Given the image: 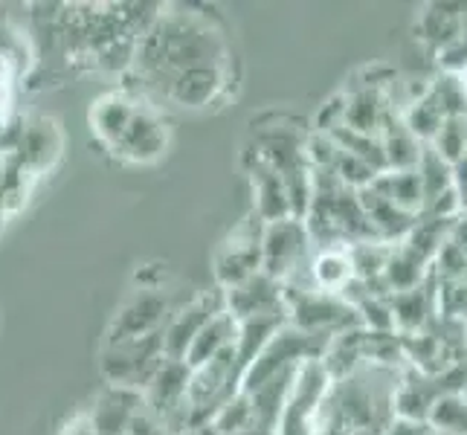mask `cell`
Wrapping results in <instances>:
<instances>
[{
  "instance_id": "1",
  "label": "cell",
  "mask_w": 467,
  "mask_h": 435,
  "mask_svg": "<svg viewBox=\"0 0 467 435\" xmlns=\"http://www.w3.org/2000/svg\"><path fill=\"white\" fill-rule=\"evenodd\" d=\"M198 67L230 70V50L221 32L198 12H160V18L137 38L134 73L146 88L166 93L177 73Z\"/></svg>"
},
{
  "instance_id": "2",
  "label": "cell",
  "mask_w": 467,
  "mask_h": 435,
  "mask_svg": "<svg viewBox=\"0 0 467 435\" xmlns=\"http://www.w3.org/2000/svg\"><path fill=\"white\" fill-rule=\"evenodd\" d=\"M400 368L363 363L331 380L311 418V435H386L395 421Z\"/></svg>"
},
{
  "instance_id": "3",
  "label": "cell",
  "mask_w": 467,
  "mask_h": 435,
  "mask_svg": "<svg viewBox=\"0 0 467 435\" xmlns=\"http://www.w3.org/2000/svg\"><path fill=\"white\" fill-rule=\"evenodd\" d=\"M285 311L294 328L322 337V340L363 328L358 311L340 294H328L314 285H285Z\"/></svg>"
},
{
  "instance_id": "4",
  "label": "cell",
  "mask_w": 467,
  "mask_h": 435,
  "mask_svg": "<svg viewBox=\"0 0 467 435\" xmlns=\"http://www.w3.org/2000/svg\"><path fill=\"white\" fill-rule=\"evenodd\" d=\"M331 340H322V337H314V334H305L299 328H294L291 322L282 326L276 334H273V340L262 348V354L255 357L247 372L241 375V392H255L259 386H265L267 380H273L282 372H291V368H299L302 363L308 360H322V354H326V346Z\"/></svg>"
},
{
  "instance_id": "5",
  "label": "cell",
  "mask_w": 467,
  "mask_h": 435,
  "mask_svg": "<svg viewBox=\"0 0 467 435\" xmlns=\"http://www.w3.org/2000/svg\"><path fill=\"white\" fill-rule=\"evenodd\" d=\"M163 360V334L157 331L128 343H105L99 354V372L108 386H128V389L142 392Z\"/></svg>"
},
{
  "instance_id": "6",
  "label": "cell",
  "mask_w": 467,
  "mask_h": 435,
  "mask_svg": "<svg viewBox=\"0 0 467 435\" xmlns=\"http://www.w3.org/2000/svg\"><path fill=\"white\" fill-rule=\"evenodd\" d=\"M311 235L302 218H285L265 223L262 233V270L282 285L296 282L311 253Z\"/></svg>"
},
{
  "instance_id": "7",
  "label": "cell",
  "mask_w": 467,
  "mask_h": 435,
  "mask_svg": "<svg viewBox=\"0 0 467 435\" xmlns=\"http://www.w3.org/2000/svg\"><path fill=\"white\" fill-rule=\"evenodd\" d=\"M262 233L265 223L253 212L235 223L233 233L221 241L213 255V273L221 290H227L238 282L250 279L253 273L262 270Z\"/></svg>"
},
{
  "instance_id": "8",
  "label": "cell",
  "mask_w": 467,
  "mask_h": 435,
  "mask_svg": "<svg viewBox=\"0 0 467 435\" xmlns=\"http://www.w3.org/2000/svg\"><path fill=\"white\" fill-rule=\"evenodd\" d=\"M171 316V302L163 287H140L117 311L108 328L105 343H128L163 331L166 319Z\"/></svg>"
},
{
  "instance_id": "9",
  "label": "cell",
  "mask_w": 467,
  "mask_h": 435,
  "mask_svg": "<svg viewBox=\"0 0 467 435\" xmlns=\"http://www.w3.org/2000/svg\"><path fill=\"white\" fill-rule=\"evenodd\" d=\"M223 311L235 322L250 316H267V314H287L285 311V285L267 276L265 270L253 273L250 279L238 282L227 290H221Z\"/></svg>"
},
{
  "instance_id": "10",
  "label": "cell",
  "mask_w": 467,
  "mask_h": 435,
  "mask_svg": "<svg viewBox=\"0 0 467 435\" xmlns=\"http://www.w3.org/2000/svg\"><path fill=\"white\" fill-rule=\"evenodd\" d=\"M218 311H223L221 290H215V294H198L192 302H186L183 308L171 311L163 331H160V334H163V354H166V357L183 360L189 346L195 343V337L201 334V328Z\"/></svg>"
},
{
  "instance_id": "11",
  "label": "cell",
  "mask_w": 467,
  "mask_h": 435,
  "mask_svg": "<svg viewBox=\"0 0 467 435\" xmlns=\"http://www.w3.org/2000/svg\"><path fill=\"white\" fill-rule=\"evenodd\" d=\"M61 145H64V137H61L58 122L50 117H36V119H24L21 140L9 157L29 177H38L56 166V160L61 157Z\"/></svg>"
},
{
  "instance_id": "12",
  "label": "cell",
  "mask_w": 467,
  "mask_h": 435,
  "mask_svg": "<svg viewBox=\"0 0 467 435\" xmlns=\"http://www.w3.org/2000/svg\"><path fill=\"white\" fill-rule=\"evenodd\" d=\"M169 149V125L151 105H140L128 125V131L117 142L114 154L125 163H154Z\"/></svg>"
},
{
  "instance_id": "13",
  "label": "cell",
  "mask_w": 467,
  "mask_h": 435,
  "mask_svg": "<svg viewBox=\"0 0 467 435\" xmlns=\"http://www.w3.org/2000/svg\"><path fill=\"white\" fill-rule=\"evenodd\" d=\"M244 169H247L250 186H253V215L262 223L294 218L291 201H287V189L282 183L279 171L273 169L267 160H262L259 154H255V149H250L244 154Z\"/></svg>"
},
{
  "instance_id": "14",
  "label": "cell",
  "mask_w": 467,
  "mask_h": 435,
  "mask_svg": "<svg viewBox=\"0 0 467 435\" xmlns=\"http://www.w3.org/2000/svg\"><path fill=\"white\" fill-rule=\"evenodd\" d=\"M137 108H140V99L125 88L102 93L99 99L90 105V114H88L90 131L99 140V145H105L108 151H114L122 134L128 131V125H131Z\"/></svg>"
},
{
  "instance_id": "15",
  "label": "cell",
  "mask_w": 467,
  "mask_h": 435,
  "mask_svg": "<svg viewBox=\"0 0 467 435\" xmlns=\"http://www.w3.org/2000/svg\"><path fill=\"white\" fill-rule=\"evenodd\" d=\"M146 409L140 389H128V386H105L96 395L93 409L88 412L96 435H125L128 424L134 421V415Z\"/></svg>"
},
{
  "instance_id": "16",
  "label": "cell",
  "mask_w": 467,
  "mask_h": 435,
  "mask_svg": "<svg viewBox=\"0 0 467 435\" xmlns=\"http://www.w3.org/2000/svg\"><path fill=\"white\" fill-rule=\"evenodd\" d=\"M227 73L230 70H221V67H198V70L177 73L166 85L163 96L181 108H192V110L206 108L227 90Z\"/></svg>"
},
{
  "instance_id": "17",
  "label": "cell",
  "mask_w": 467,
  "mask_h": 435,
  "mask_svg": "<svg viewBox=\"0 0 467 435\" xmlns=\"http://www.w3.org/2000/svg\"><path fill=\"white\" fill-rule=\"evenodd\" d=\"M380 145H383V157H386V171H415L418 160H421L424 142H418L410 128L400 119V114L386 117L383 128H380Z\"/></svg>"
},
{
  "instance_id": "18",
  "label": "cell",
  "mask_w": 467,
  "mask_h": 435,
  "mask_svg": "<svg viewBox=\"0 0 467 435\" xmlns=\"http://www.w3.org/2000/svg\"><path fill=\"white\" fill-rule=\"evenodd\" d=\"M282 326H287V314H267V316H250V319H241L238 322V331H235V366H238V375L247 372V366L259 357L262 348L273 340Z\"/></svg>"
},
{
  "instance_id": "19",
  "label": "cell",
  "mask_w": 467,
  "mask_h": 435,
  "mask_svg": "<svg viewBox=\"0 0 467 435\" xmlns=\"http://www.w3.org/2000/svg\"><path fill=\"white\" fill-rule=\"evenodd\" d=\"M464 6L467 4H430L418 21V38L427 41L436 53L447 50L462 38Z\"/></svg>"
},
{
  "instance_id": "20",
  "label": "cell",
  "mask_w": 467,
  "mask_h": 435,
  "mask_svg": "<svg viewBox=\"0 0 467 435\" xmlns=\"http://www.w3.org/2000/svg\"><path fill=\"white\" fill-rule=\"evenodd\" d=\"M235 331H238V322L227 311H218L201 328V334L195 337V343L189 346L186 357H183L186 366L189 368H198V366L209 363L213 357H218L221 351H227L235 343Z\"/></svg>"
},
{
  "instance_id": "21",
  "label": "cell",
  "mask_w": 467,
  "mask_h": 435,
  "mask_svg": "<svg viewBox=\"0 0 467 435\" xmlns=\"http://www.w3.org/2000/svg\"><path fill=\"white\" fill-rule=\"evenodd\" d=\"M368 186L392 206L404 209L410 215H421L424 192H421V181H418V171H383Z\"/></svg>"
},
{
  "instance_id": "22",
  "label": "cell",
  "mask_w": 467,
  "mask_h": 435,
  "mask_svg": "<svg viewBox=\"0 0 467 435\" xmlns=\"http://www.w3.org/2000/svg\"><path fill=\"white\" fill-rule=\"evenodd\" d=\"M311 285L328 294H343L346 285L354 279L351 262L346 250H317V255L308 262Z\"/></svg>"
},
{
  "instance_id": "23",
  "label": "cell",
  "mask_w": 467,
  "mask_h": 435,
  "mask_svg": "<svg viewBox=\"0 0 467 435\" xmlns=\"http://www.w3.org/2000/svg\"><path fill=\"white\" fill-rule=\"evenodd\" d=\"M427 424L439 435H467V392H450L430 407Z\"/></svg>"
},
{
  "instance_id": "24",
  "label": "cell",
  "mask_w": 467,
  "mask_h": 435,
  "mask_svg": "<svg viewBox=\"0 0 467 435\" xmlns=\"http://www.w3.org/2000/svg\"><path fill=\"white\" fill-rule=\"evenodd\" d=\"M418 181H421V192H424V206L432 203L436 198H441L444 192L453 189V166L441 160L436 151L424 145L421 151V160H418ZM421 206V209H424Z\"/></svg>"
},
{
  "instance_id": "25",
  "label": "cell",
  "mask_w": 467,
  "mask_h": 435,
  "mask_svg": "<svg viewBox=\"0 0 467 435\" xmlns=\"http://www.w3.org/2000/svg\"><path fill=\"white\" fill-rule=\"evenodd\" d=\"M430 149L436 151L450 166H456L462 157H467V117H450L441 122L439 134L432 137Z\"/></svg>"
},
{
  "instance_id": "26",
  "label": "cell",
  "mask_w": 467,
  "mask_h": 435,
  "mask_svg": "<svg viewBox=\"0 0 467 435\" xmlns=\"http://www.w3.org/2000/svg\"><path fill=\"white\" fill-rule=\"evenodd\" d=\"M213 430L218 435H238L241 430H247L255 424V415H253V400L244 392H235L227 404H223L215 415H213Z\"/></svg>"
},
{
  "instance_id": "27",
  "label": "cell",
  "mask_w": 467,
  "mask_h": 435,
  "mask_svg": "<svg viewBox=\"0 0 467 435\" xmlns=\"http://www.w3.org/2000/svg\"><path fill=\"white\" fill-rule=\"evenodd\" d=\"M26 38L9 21H0V64L9 73H18L26 67Z\"/></svg>"
},
{
  "instance_id": "28",
  "label": "cell",
  "mask_w": 467,
  "mask_h": 435,
  "mask_svg": "<svg viewBox=\"0 0 467 435\" xmlns=\"http://www.w3.org/2000/svg\"><path fill=\"white\" fill-rule=\"evenodd\" d=\"M343 119H346V90L334 93L328 102H322L314 119V134H331L337 128H343Z\"/></svg>"
},
{
  "instance_id": "29",
  "label": "cell",
  "mask_w": 467,
  "mask_h": 435,
  "mask_svg": "<svg viewBox=\"0 0 467 435\" xmlns=\"http://www.w3.org/2000/svg\"><path fill=\"white\" fill-rule=\"evenodd\" d=\"M450 244H456V250L467 259V212L453 218V227H450Z\"/></svg>"
},
{
  "instance_id": "30",
  "label": "cell",
  "mask_w": 467,
  "mask_h": 435,
  "mask_svg": "<svg viewBox=\"0 0 467 435\" xmlns=\"http://www.w3.org/2000/svg\"><path fill=\"white\" fill-rule=\"evenodd\" d=\"M386 435H432V430H430V424H418V421H404V418H395Z\"/></svg>"
},
{
  "instance_id": "31",
  "label": "cell",
  "mask_w": 467,
  "mask_h": 435,
  "mask_svg": "<svg viewBox=\"0 0 467 435\" xmlns=\"http://www.w3.org/2000/svg\"><path fill=\"white\" fill-rule=\"evenodd\" d=\"M58 435H96V430H93V424H90L88 412H82V415H73L70 421L61 427Z\"/></svg>"
},
{
  "instance_id": "32",
  "label": "cell",
  "mask_w": 467,
  "mask_h": 435,
  "mask_svg": "<svg viewBox=\"0 0 467 435\" xmlns=\"http://www.w3.org/2000/svg\"><path fill=\"white\" fill-rule=\"evenodd\" d=\"M238 435H276V430H270V427H262L259 421H255L253 427H247V430H241Z\"/></svg>"
},
{
  "instance_id": "33",
  "label": "cell",
  "mask_w": 467,
  "mask_h": 435,
  "mask_svg": "<svg viewBox=\"0 0 467 435\" xmlns=\"http://www.w3.org/2000/svg\"><path fill=\"white\" fill-rule=\"evenodd\" d=\"M6 169H9V157L0 154V186H4V181H6Z\"/></svg>"
},
{
  "instance_id": "34",
  "label": "cell",
  "mask_w": 467,
  "mask_h": 435,
  "mask_svg": "<svg viewBox=\"0 0 467 435\" xmlns=\"http://www.w3.org/2000/svg\"><path fill=\"white\" fill-rule=\"evenodd\" d=\"M6 218H9V212H6V209H4V203H0V230H4Z\"/></svg>"
},
{
  "instance_id": "35",
  "label": "cell",
  "mask_w": 467,
  "mask_h": 435,
  "mask_svg": "<svg viewBox=\"0 0 467 435\" xmlns=\"http://www.w3.org/2000/svg\"><path fill=\"white\" fill-rule=\"evenodd\" d=\"M462 82H464V90H467V70L462 73Z\"/></svg>"
}]
</instances>
